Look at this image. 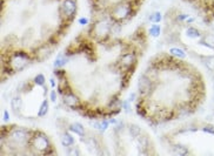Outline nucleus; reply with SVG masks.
<instances>
[{
  "mask_svg": "<svg viewBox=\"0 0 214 156\" xmlns=\"http://www.w3.org/2000/svg\"><path fill=\"white\" fill-rule=\"evenodd\" d=\"M50 98H51V101H53V102H55L57 101V92L54 91H51V93H50Z\"/></svg>",
  "mask_w": 214,
  "mask_h": 156,
  "instance_id": "obj_16",
  "label": "nucleus"
},
{
  "mask_svg": "<svg viewBox=\"0 0 214 156\" xmlns=\"http://www.w3.org/2000/svg\"><path fill=\"white\" fill-rule=\"evenodd\" d=\"M175 153L178 155H186V154H188L186 147H184V146H178V148H175Z\"/></svg>",
  "mask_w": 214,
  "mask_h": 156,
  "instance_id": "obj_13",
  "label": "nucleus"
},
{
  "mask_svg": "<svg viewBox=\"0 0 214 156\" xmlns=\"http://www.w3.org/2000/svg\"><path fill=\"white\" fill-rule=\"evenodd\" d=\"M129 133H131V135H132L133 137L139 136L140 128H139V127H137V126H134V124H132V126H131V128H129Z\"/></svg>",
  "mask_w": 214,
  "mask_h": 156,
  "instance_id": "obj_11",
  "label": "nucleus"
},
{
  "mask_svg": "<svg viewBox=\"0 0 214 156\" xmlns=\"http://www.w3.org/2000/svg\"><path fill=\"white\" fill-rule=\"evenodd\" d=\"M169 53H172V55L176 57V58H181V59L186 58V53H185V51L179 48V47H176V48H171V49H169Z\"/></svg>",
  "mask_w": 214,
  "mask_h": 156,
  "instance_id": "obj_5",
  "label": "nucleus"
},
{
  "mask_svg": "<svg viewBox=\"0 0 214 156\" xmlns=\"http://www.w3.org/2000/svg\"><path fill=\"white\" fill-rule=\"evenodd\" d=\"M100 124H101V129L106 130L107 128H108V124H109V122H108V120H104V121H100Z\"/></svg>",
  "mask_w": 214,
  "mask_h": 156,
  "instance_id": "obj_14",
  "label": "nucleus"
},
{
  "mask_svg": "<svg viewBox=\"0 0 214 156\" xmlns=\"http://www.w3.org/2000/svg\"><path fill=\"white\" fill-rule=\"evenodd\" d=\"M79 22H80V24H84V25H86L87 22H88V20H87L86 18H82V19L79 20Z\"/></svg>",
  "mask_w": 214,
  "mask_h": 156,
  "instance_id": "obj_18",
  "label": "nucleus"
},
{
  "mask_svg": "<svg viewBox=\"0 0 214 156\" xmlns=\"http://www.w3.org/2000/svg\"><path fill=\"white\" fill-rule=\"evenodd\" d=\"M205 64L211 71H214V57H209L205 60Z\"/></svg>",
  "mask_w": 214,
  "mask_h": 156,
  "instance_id": "obj_12",
  "label": "nucleus"
},
{
  "mask_svg": "<svg viewBox=\"0 0 214 156\" xmlns=\"http://www.w3.org/2000/svg\"><path fill=\"white\" fill-rule=\"evenodd\" d=\"M67 61H68V59H67L66 55H65V57H62V55H59V57L57 58V60L54 61L53 66L55 67V68H61V67H64V66L66 65Z\"/></svg>",
  "mask_w": 214,
  "mask_h": 156,
  "instance_id": "obj_4",
  "label": "nucleus"
},
{
  "mask_svg": "<svg viewBox=\"0 0 214 156\" xmlns=\"http://www.w3.org/2000/svg\"><path fill=\"white\" fill-rule=\"evenodd\" d=\"M122 107H124V109L126 111H128L129 109H131V104H129V100H126L125 102H124V104H122Z\"/></svg>",
  "mask_w": 214,
  "mask_h": 156,
  "instance_id": "obj_17",
  "label": "nucleus"
},
{
  "mask_svg": "<svg viewBox=\"0 0 214 156\" xmlns=\"http://www.w3.org/2000/svg\"><path fill=\"white\" fill-rule=\"evenodd\" d=\"M34 84L38 86H44L45 85V76H44V74H38V75H35L34 76Z\"/></svg>",
  "mask_w": 214,
  "mask_h": 156,
  "instance_id": "obj_8",
  "label": "nucleus"
},
{
  "mask_svg": "<svg viewBox=\"0 0 214 156\" xmlns=\"http://www.w3.org/2000/svg\"><path fill=\"white\" fill-rule=\"evenodd\" d=\"M47 111H48V102H47V100H45V101L41 103L40 111H39V113H38V116L39 117L45 116V115L47 114Z\"/></svg>",
  "mask_w": 214,
  "mask_h": 156,
  "instance_id": "obj_7",
  "label": "nucleus"
},
{
  "mask_svg": "<svg viewBox=\"0 0 214 156\" xmlns=\"http://www.w3.org/2000/svg\"><path fill=\"white\" fill-rule=\"evenodd\" d=\"M160 31H161L160 26H159V25H157V24H153L152 26L149 27L148 33H149L152 37H158V35L160 34Z\"/></svg>",
  "mask_w": 214,
  "mask_h": 156,
  "instance_id": "obj_6",
  "label": "nucleus"
},
{
  "mask_svg": "<svg viewBox=\"0 0 214 156\" xmlns=\"http://www.w3.org/2000/svg\"><path fill=\"white\" fill-rule=\"evenodd\" d=\"M108 122H109V123H117V120H115V119H109Z\"/></svg>",
  "mask_w": 214,
  "mask_h": 156,
  "instance_id": "obj_21",
  "label": "nucleus"
},
{
  "mask_svg": "<svg viewBox=\"0 0 214 156\" xmlns=\"http://www.w3.org/2000/svg\"><path fill=\"white\" fill-rule=\"evenodd\" d=\"M202 130L205 131V133H208V134H212L214 135V127H204Z\"/></svg>",
  "mask_w": 214,
  "mask_h": 156,
  "instance_id": "obj_15",
  "label": "nucleus"
},
{
  "mask_svg": "<svg viewBox=\"0 0 214 156\" xmlns=\"http://www.w3.org/2000/svg\"><path fill=\"white\" fill-rule=\"evenodd\" d=\"M54 74H55V76H57L58 80H60V79H64L66 76V71L65 69H61V68H57L54 71Z\"/></svg>",
  "mask_w": 214,
  "mask_h": 156,
  "instance_id": "obj_10",
  "label": "nucleus"
},
{
  "mask_svg": "<svg viewBox=\"0 0 214 156\" xmlns=\"http://www.w3.org/2000/svg\"><path fill=\"white\" fill-rule=\"evenodd\" d=\"M51 85H52V87H54V86L57 85V82H55V80H54L53 78L51 79Z\"/></svg>",
  "mask_w": 214,
  "mask_h": 156,
  "instance_id": "obj_20",
  "label": "nucleus"
},
{
  "mask_svg": "<svg viewBox=\"0 0 214 156\" xmlns=\"http://www.w3.org/2000/svg\"><path fill=\"white\" fill-rule=\"evenodd\" d=\"M186 34L187 37L192 38V39H195V38H200L201 37V33L199 29H196L195 27H188L186 29Z\"/></svg>",
  "mask_w": 214,
  "mask_h": 156,
  "instance_id": "obj_3",
  "label": "nucleus"
},
{
  "mask_svg": "<svg viewBox=\"0 0 214 156\" xmlns=\"http://www.w3.org/2000/svg\"><path fill=\"white\" fill-rule=\"evenodd\" d=\"M161 19H162V17H161L160 12H155V13H153L151 17H149V21L153 22V24H158V22H160Z\"/></svg>",
  "mask_w": 214,
  "mask_h": 156,
  "instance_id": "obj_9",
  "label": "nucleus"
},
{
  "mask_svg": "<svg viewBox=\"0 0 214 156\" xmlns=\"http://www.w3.org/2000/svg\"><path fill=\"white\" fill-rule=\"evenodd\" d=\"M69 130L73 131L75 134H78L79 136H85V129H84V126L80 124L79 122H74L73 124H71Z\"/></svg>",
  "mask_w": 214,
  "mask_h": 156,
  "instance_id": "obj_1",
  "label": "nucleus"
},
{
  "mask_svg": "<svg viewBox=\"0 0 214 156\" xmlns=\"http://www.w3.org/2000/svg\"><path fill=\"white\" fill-rule=\"evenodd\" d=\"M61 142H62V144H64V147H71V146H73L74 138L69 135L68 131H65L64 135H62V140H61Z\"/></svg>",
  "mask_w": 214,
  "mask_h": 156,
  "instance_id": "obj_2",
  "label": "nucleus"
},
{
  "mask_svg": "<svg viewBox=\"0 0 214 156\" xmlns=\"http://www.w3.org/2000/svg\"><path fill=\"white\" fill-rule=\"evenodd\" d=\"M4 120H8V113L6 111H4Z\"/></svg>",
  "mask_w": 214,
  "mask_h": 156,
  "instance_id": "obj_19",
  "label": "nucleus"
}]
</instances>
